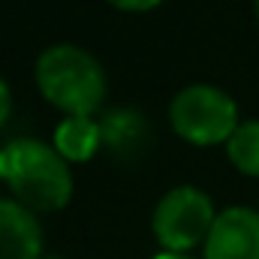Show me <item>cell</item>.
I'll return each instance as SVG.
<instances>
[{
  "mask_svg": "<svg viewBox=\"0 0 259 259\" xmlns=\"http://www.w3.org/2000/svg\"><path fill=\"white\" fill-rule=\"evenodd\" d=\"M253 9H256V18H259V0H253Z\"/></svg>",
  "mask_w": 259,
  "mask_h": 259,
  "instance_id": "4fadbf2b",
  "label": "cell"
},
{
  "mask_svg": "<svg viewBox=\"0 0 259 259\" xmlns=\"http://www.w3.org/2000/svg\"><path fill=\"white\" fill-rule=\"evenodd\" d=\"M115 9H121V12H151V9H157L163 0H109Z\"/></svg>",
  "mask_w": 259,
  "mask_h": 259,
  "instance_id": "30bf717a",
  "label": "cell"
},
{
  "mask_svg": "<svg viewBox=\"0 0 259 259\" xmlns=\"http://www.w3.org/2000/svg\"><path fill=\"white\" fill-rule=\"evenodd\" d=\"M100 127H103V145L112 148L115 154H133L148 136V124L136 109H112V112H106Z\"/></svg>",
  "mask_w": 259,
  "mask_h": 259,
  "instance_id": "ba28073f",
  "label": "cell"
},
{
  "mask_svg": "<svg viewBox=\"0 0 259 259\" xmlns=\"http://www.w3.org/2000/svg\"><path fill=\"white\" fill-rule=\"evenodd\" d=\"M33 75L39 94L55 109H61L66 118L69 115L94 118L106 100V72L100 61L81 46L72 42L49 46L36 58Z\"/></svg>",
  "mask_w": 259,
  "mask_h": 259,
  "instance_id": "7a4b0ae2",
  "label": "cell"
},
{
  "mask_svg": "<svg viewBox=\"0 0 259 259\" xmlns=\"http://www.w3.org/2000/svg\"><path fill=\"white\" fill-rule=\"evenodd\" d=\"M52 145L66 163H88L103 145V127L88 115H69L55 127Z\"/></svg>",
  "mask_w": 259,
  "mask_h": 259,
  "instance_id": "52a82bcc",
  "label": "cell"
},
{
  "mask_svg": "<svg viewBox=\"0 0 259 259\" xmlns=\"http://www.w3.org/2000/svg\"><path fill=\"white\" fill-rule=\"evenodd\" d=\"M202 250L205 259H259V211L244 205L220 211Z\"/></svg>",
  "mask_w": 259,
  "mask_h": 259,
  "instance_id": "5b68a950",
  "label": "cell"
},
{
  "mask_svg": "<svg viewBox=\"0 0 259 259\" xmlns=\"http://www.w3.org/2000/svg\"><path fill=\"white\" fill-rule=\"evenodd\" d=\"M217 220V211L208 193L199 187H175L163 196L154 208V238L169 253H190L193 247L208 241V232Z\"/></svg>",
  "mask_w": 259,
  "mask_h": 259,
  "instance_id": "277c9868",
  "label": "cell"
},
{
  "mask_svg": "<svg viewBox=\"0 0 259 259\" xmlns=\"http://www.w3.org/2000/svg\"><path fill=\"white\" fill-rule=\"evenodd\" d=\"M46 259H61V256H46Z\"/></svg>",
  "mask_w": 259,
  "mask_h": 259,
  "instance_id": "5bb4252c",
  "label": "cell"
},
{
  "mask_svg": "<svg viewBox=\"0 0 259 259\" xmlns=\"http://www.w3.org/2000/svg\"><path fill=\"white\" fill-rule=\"evenodd\" d=\"M0 259H42L39 220L18 199H0Z\"/></svg>",
  "mask_w": 259,
  "mask_h": 259,
  "instance_id": "8992f818",
  "label": "cell"
},
{
  "mask_svg": "<svg viewBox=\"0 0 259 259\" xmlns=\"http://www.w3.org/2000/svg\"><path fill=\"white\" fill-rule=\"evenodd\" d=\"M9 115H12V94H9V84L0 78V127L9 121Z\"/></svg>",
  "mask_w": 259,
  "mask_h": 259,
  "instance_id": "8fae6325",
  "label": "cell"
},
{
  "mask_svg": "<svg viewBox=\"0 0 259 259\" xmlns=\"http://www.w3.org/2000/svg\"><path fill=\"white\" fill-rule=\"evenodd\" d=\"M169 124L184 142L211 148V145H226L241 121H238L235 100L223 88L190 84L172 97Z\"/></svg>",
  "mask_w": 259,
  "mask_h": 259,
  "instance_id": "3957f363",
  "label": "cell"
},
{
  "mask_svg": "<svg viewBox=\"0 0 259 259\" xmlns=\"http://www.w3.org/2000/svg\"><path fill=\"white\" fill-rule=\"evenodd\" d=\"M154 259H193L190 253H169V250H163V253H157Z\"/></svg>",
  "mask_w": 259,
  "mask_h": 259,
  "instance_id": "7c38bea8",
  "label": "cell"
},
{
  "mask_svg": "<svg viewBox=\"0 0 259 259\" xmlns=\"http://www.w3.org/2000/svg\"><path fill=\"white\" fill-rule=\"evenodd\" d=\"M0 178L30 211H61L72 199V172L55 145L12 139L0 148Z\"/></svg>",
  "mask_w": 259,
  "mask_h": 259,
  "instance_id": "6da1fadb",
  "label": "cell"
},
{
  "mask_svg": "<svg viewBox=\"0 0 259 259\" xmlns=\"http://www.w3.org/2000/svg\"><path fill=\"white\" fill-rule=\"evenodd\" d=\"M226 154H229V163L241 175L259 178V118L241 121L235 127V133L226 142Z\"/></svg>",
  "mask_w": 259,
  "mask_h": 259,
  "instance_id": "9c48e42d",
  "label": "cell"
}]
</instances>
